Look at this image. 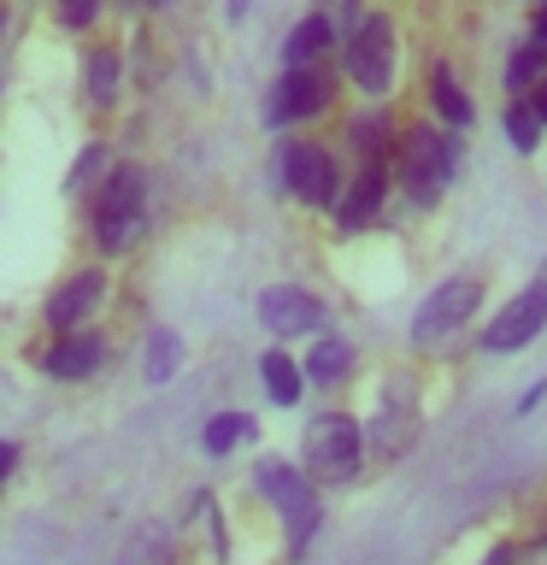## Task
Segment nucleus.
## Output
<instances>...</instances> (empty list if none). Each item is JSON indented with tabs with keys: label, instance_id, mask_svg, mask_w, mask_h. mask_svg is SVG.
Segmentation results:
<instances>
[{
	"label": "nucleus",
	"instance_id": "nucleus-1",
	"mask_svg": "<svg viewBox=\"0 0 547 565\" xmlns=\"http://www.w3.org/2000/svg\"><path fill=\"white\" fill-rule=\"evenodd\" d=\"M153 230V189L141 166H106L100 206H95V242L106 254H130Z\"/></svg>",
	"mask_w": 547,
	"mask_h": 565
},
{
	"label": "nucleus",
	"instance_id": "nucleus-2",
	"mask_svg": "<svg viewBox=\"0 0 547 565\" xmlns=\"http://www.w3.org/2000/svg\"><path fill=\"white\" fill-rule=\"evenodd\" d=\"M259 494L277 507L282 530H289V547L300 554V547L312 542V530H318V489H312V477L294 471V466H282V459H265V466H259Z\"/></svg>",
	"mask_w": 547,
	"mask_h": 565
},
{
	"label": "nucleus",
	"instance_id": "nucleus-3",
	"mask_svg": "<svg viewBox=\"0 0 547 565\" xmlns=\"http://www.w3.org/2000/svg\"><path fill=\"white\" fill-rule=\"evenodd\" d=\"M459 166V141L448 130H406L400 136V183L412 189V201H436L448 189V177Z\"/></svg>",
	"mask_w": 547,
	"mask_h": 565
},
{
	"label": "nucleus",
	"instance_id": "nucleus-4",
	"mask_svg": "<svg viewBox=\"0 0 547 565\" xmlns=\"http://www.w3.org/2000/svg\"><path fill=\"white\" fill-rule=\"evenodd\" d=\"M342 65L347 77L365 88V95H383L388 83H395V24L388 18H360V24L347 30V47H342Z\"/></svg>",
	"mask_w": 547,
	"mask_h": 565
},
{
	"label": "nucleus",
	"instance_id": "nucleus-5",
	"mask_svg": "<svg viewBox=\"0 0 547 565\" xmlns=\"http://www.w3.org/2000/svg\"><path fill=\"white\" fill-rule=\"evenodd\" d=\"M307 471L324 483H347L360 471V424L347 413H318L307 424Z\"/></svg>",
	"mask_w": 547,
	"mask_h": 565
},
{
	"label": "nucleus",
	"instance_id": "nucleus-6",
	"mask_svg": "<svg viewBox=\"0 0 547 565\" xmlns=\"http://www.w3.org/2000/svg\"><path fill=\"white\" fill-rule=\"evenodd\" d=\"M476 300H483V282H476V277H448V282H441V289L418 307V318H412V342H418V348H441L453 330L471 324Z\"/></svg>",
	"mask_w": 547,
	"mask_h": 565
},
{
	"label": "nucleus",
	"instance_id": "nucleus-7",
	"mask_svg": "<svg viewBox=\"0 0 547 565\" xmlns=\"http://www.w3.org/2000/svg\"><path fill=\"white\" fill-rule=\"evenodd\" d=\"M277 171H282V189L294 194V201H307V206H330L335 201V159L324 148H312V141H289L277 159Z\"/></svg>",
	"mask_w": 547,
	"mask_h": 565
},
{
	"label": "nucleus",
	"instance_id": "nucleus-8",
	"mask_svg": "<svg viewBox=\"0 0 547 565\" xmlns=\"http://www.w3.org/2000/svg\"><path fill=\"white\" fill-rule=\"evenodd\" d=\"M330 106V77L318 65H289V77L271 88V100H265V124H300V118H318Z\"/></svg>",
	"mask_w": 547,
	"mask_h": 565
},
{
	"label": "nucleus",
	"instance_id": "nucleus-9",
	"mask_svg": "<svg viewBox=\"0 0 547 565\" xmlns=\"http://www.w3.org/2000/svg\"><path fill=\"white\" fill-rule=\"evenodd\" d=\"M259 318H265L271 335H324L330 330L324 300H312L307 289H265L259 295Z\"/></svg>",
	"mask_w": 547,
	"mask_h": 565
},
{
	"label": "nucleus",
	"instance_id": "nucleus-10",
	"mask_svg": "<svg viewBox=\"0 0 547 565\" xmlns=\"http://www.w3.org/2000/svg\"><path fill=\"white\" fill-rule=\"evenodd\" d=\"M541 324H547V282H529V289L483 330V348H489V353H512V348L536 342Z\"/></svg>",
	"mask_w": 547,
	"mask_h": 565
},
{
	"label": "nucleus",
	"instance_id": "nucleus-11",
	"mask_svg": "<svg viewBox=\"0 0 547 565\" xmlns=\"http://www.w3.org/2000/svg\"><path fill=\"white\" fill-rule=\"evenodd\" d=\"M100 360H106V342H100V335H71V330H60V342L47 348L42 371H47V377H60V383H83V377H95V371H100Z\"/></svg>",
	"mask_w": 547,
	"mask_h": 565
},
{
	"label": "nucleus",
	"instance_id": "nucleus-12",
	"mask_svg": "<svg viewBox=\"0 0 547 565\" xmlns=\"http://www.w3.org/2000/svg\"><path fill=\"white\" fill-rule=\"evenodd\" d=\"M100 295H106V277H100V271H77L71 282H60V289L47 295V324H53V330L83 324V318L100 307Z\"/></svg>",
	"mask_w": 547,
	"mask_h": 565
},
{
	"label": "nucleus",
	"instance_id": "nucleus-13",
	"mask_svg": "<svg viewBox=\"0 0 547 565\" xmlns=\"http://www.w3.org/2000/svg\"><path fill=\"white\" fill-rule=\"evenodd\" d=\"M412 430H418V401L406 395V388H388L383 413H377V424H371V448H377L383 459H395L406 441H412Z\"/></svg>",
	"mask_w": 547,
	"mask_h": 565
},
{
	"label": "nucleus",
	"instance_id": "nucleus-14",
	"mask_svg": "<svg viewBox=\"0 0 547 565\" xmlns=\"http://www.w3.org/2000/svg\"><path fill=\"white\" fill-rule=\"evenodd\" d=\"M383 194H388V166H383V159H365L360 177H353V189H347V201L335 206V218H342V230H360V224L377 218Z\"/></svg>",
	"mask_w": 547,
	"mask_h": 565
},
{
	"label": "nucleus",
	"instance_id": "nucleus-15",
	"mask_svg": "<svg viewBox=\"0 0 547 565\" xmlns=\"http://www.w3.org/2000/svg\"><path fill=\"white\" fill-rule=\"evenodd\" d=\"M330 42H335L330 18L312 12V18H300V24L289 30V42H282V60H289V65H318V53H324Z\"/></svg>",
	"mask_w": 547,
	"mask_h": 565
},
{
	"label": "nucleus",
	"instance_id": "nucleus-16",
	"mask_svg": "<svg viewBox=\"0 0 547 565\" xmlns=\"http://www.w3.org/2000/svg\"><path fill=\"white\" fill-rule=\"evenodd\" d=\"M118 83H124L118 47H95V53H88V71H83V95L95 100V106H112L118 100Z\"/></svg>",
	"mask_w": 547,
	"mask_h": 565
},
{
	"label": "nucleus",
	"instance_id": "nucleus-17",
	"mask_svg": "<svg viewBox=\"0 0 547 565\" xmlns=\"http://www.w3.org/2000/svg\"><path fill=\"white\" fill-rule=\"evenodd\" d=\"M347 365H353V348L342 342V335H318L312 353H307V377L312 383H342Z\"/></svg>",
	"mask_w": 547,
	"mask_h": 565
},
{
	"label": "nucleus",
	"instance_id": "nucleus-18",
	"mask_svg": "<svg viewBox=\"0 0 547 565\" xmlns=\"http://www.w3.org/2000/svg\"><path fill=\"white\" fill-rule=\"evenodd\" d=\"M118 565H171V530L165 524H141L130 542H124V554H118Z\"/></svg>",
	"mask_w": 547,
	"mask_h": 565
},
{
	"label": "nucleus",
	"instance_id": "nucleus-19",
	"mask_svg": "<svg viewBox=\"0 0 547 565\" xmlns=\"http://www.w3.org/2000/svg\"><path fill=\"white\" fill-rule=\"evenodd\" d=\"M430 100H436V113L448 118V130H465V124H471V100L459 95V83H453L448 65L430 71Z\"/></svg>",
	"mask_w": 547,
	"mask_h": 565
},
{
	"label": "nucleus",
	"instance_id": "nucleus-20",
	"mask_svg": "<svg viewBox=\"0 0 547 565\" xmlns=\"http://www.w3.org/2000/svg\"><path fill=\"white\" fill-rule=\"evenodd\" d=\"M259 371H265V395H271L277 406H294L300 401V365L289 360V353H265Z\"/></svg>",
	"mask_w": 547,
	"mask_h": 565
},
{
	"label": "nucleus",
	"instance_id": "nucleus-21",
	"mask_svg": "<svg viewBox=\"0 0 547 565\" xmlns=\"http://www.w3.org/2000/svg\"><path fill=\"white\" fill-rule=\"evenodd\" d=\"M541 71H547V42L529 35V42L512 53V65H506V88H512V95H529V83H536Z\"/></svg>",
	"mask_w": 547,
	"mask_h": 565
},
{
	"label": "nucleus",
	"instance_id": "nucleus-22",
	"mask_svg": "<svg viewBox=\"0 0 547 565\" xmlns=\"http://www.w3.org/2000/svg\"><path fill=\"white\" fill-rule=\"evenodd\" d=\"M176 365H183V342H176V330H159L148 342V365H141V377H148V383H171Z\"/></svg>",
	"mask_w": 547,
	"mask_h": 565
},
{
	"label": "nucleus",
	"instance_id": "nucleus-23",
	"mask_svg": "<svg viewBox=\"0 0 547 565\" xmlns=\"http://www.w3.org/2000/svg\"><path fill=\"white\" fill-rule=\"evenodd\" d=\"M536 136H541L536 106H529V95H512V106H506V141L518 153H529V148H536Z\"/></svg>",
	"mask_w": 547,
	"mask_h": 565
},
{
	"label": "nucleus",
	"instance_id": "nucleus-24",
	"mask_svg": "<svg viewBox=\"0 0 547 565\" xmlns=\"http://www.w3.org/2000/svg\"><path fill=\"white\" fill-rule=\"evenodd\" d=\"M254 436V418H242V413H218V418H206V454H229L236 441Z\"/></svg>",
	"mask_w": 547,
	"mask_h": 565
},
{
	"label": "nucleus",
	"instance_id": "nucleus-25",
	"mask_svg": "<svg viewBox=\"0 0 547 565\" xmlns=\"http://www.w3.org/2000/svg\"><path fill=\"white\" fill-rule=\"evenodd\" d=\"M95 171H106V141H88V148H83V159L65 177V194H83L88 183H95Z\"/></svg>",
	"mask_w": 547,
	"mask_h": 565
},
{
	"label": "nucleus",
	"instance_id": "nucleus-26",
	"mask_svg": "<svg viewBox=\"0 0 547 565\" xmlns=\"http://www.w3.org/2000/svg\"><path fill=\"white\" fill-rule=\"evenodd\" d=\"M353 148H360L365 159H383V136H388V124L383 118H353Z\"/></svg>",
	"mask_w": 547,
	"mask_h": 565
},
{
	"label": "nucleus",
	"instance_id": "nucleus-27",
	"mask_svg": "<svg viewBox=\"0 0 547 565\" xmlns=\"http://www.w3.org/2000/svg\"><path fill=\"white\" fill-rule=\"evenodd\" d=\"M95 12H100V0H60V24L65 30H88Z\"/></svg>",
	"mask_w": 547,
	"mask_h": 565
},
{
	"label": "nucleus",
	"instance_id": "nucleus-28",
	"mask_svg": "<svg viewBox=\"0 0 547 565\" xmlns=\"http://www.w3.org/2000/svg\"><path fill=\"white\" fill-rule=\"evenodd\" d=\"M529 88H536V100H529V106H536V118L547 124V71H541V77H536V83H529Z\"/></svg>",
	"mask_w": 547,
	"mask_h": 565
},
{
	"label": "nucleus",
	"instance_id": "nucleus-29",
	"mask_svg": "<svg viewBox=\"0 0 547 565\" xmlns=\"http://www.w3.org/2000/svg\"><path fill=\"white\" fill-rule=\"evenodd\" d=\"M12 466H18V448H12V441H0V483L12 477Z\"/></svg>",
	"mask_w": 547,
	"mask_h": 565
},
{
	"label": "nucleus",
	"instance_id": "nucleus-30",
	"mask_svg": "<svg viewBox=\"0 0 547 565\" xmlns=\"http://www.w3.org/2000/svg\"><path fill=\"white\" fill-rule=\"evenodd\" d=\"M518 559H524V565H547V536H541V542H529Z\"/></svg>",
	"mask_w": 547,
	"mask_h": 565
},
{
	"label": "nucleus",
	"instance_id": "nucleus-31",
	"mask_svg": "<svg viewBox=\"0 0 547 565\" xmlns=\"http://www.w3.org/2000/svg\"><path fill=\"white\" fill-rule=\"evenodd\" d=\"M483 565H518V554H512V547H494V554H489Z\"/></svg>",
	"mask_w": 547,
	"mask_h": 565
},
{
	"label": "nucleus",
	"instance_id": "nucleus-32",
	"mask_svg": "<svg viewBox=\"0 0 547 565\" xmlns=\"http://www.w3.org/2000/svg\"><path fill=\"white\" fill-rule=\"evenodd\" d=\"M529 35H536V42H547V0H541V18H536V30H529Z\"/></svg>",
	"mask_w": 547,
	"mask_h": 565
},
{
	"label": "nucleus",
	"instance_id": "nucleus-33",
	"mask_svg": "<svg viewBox=\"0 0 547 565\" xmlns=\"http://www.w3.org/2000/svg\"><path fill=\"white\" fill-rule=\"evenodd\" d=\"M124 7H159V0H124Z\"/></svg>",
	"mask_w": 547,
	"mask_h": 565
},
{
	"label": "nucleus",
	"instance_id": "nucleus-34",
	"mask_svg": "<svg viewBox=\"0 0 547 565\" xmlns=\"http://www.w3.org/2000/svg\"><path fill=\"white\" fill-rule=\"evenodd\" d=\"M0 35H7V12H0Z\"/></svg>",
	"mask_w": 547,
	"mask_h": 565
}]
</instances>
